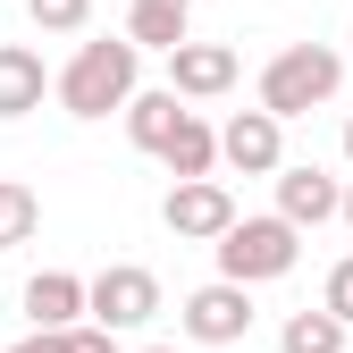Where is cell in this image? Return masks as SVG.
Listing matches in <instances>:
<instances>
[{
	"mask_svg": "<svg viewBox=\"0 0 353 353\" xmlns=\"http://www.w3.org/2000/svg\"><path fill=\"white\" fill-rule=\"evenodd\" d=\"M135 76H143V51L126 34H110V42H84V51L51 76V93H59L68 118H110V110H126Z\"/></svg>",
	"mask_w": 353,
	"mask_h": 353,
	"instance_id": "6da1fadb",
	"label": "cell"
},
{
	"mask_svg": "<svg viewBox=\"0 0 353 353\" xmlns=\"http://www.w3.org/2000/svg\"><path fill=\"white\" fill-rule=\"evenodd\" d=\"M210 252H219V278H236V286H270V278H286L294 261H303V228L294 219H228V228L210 236Z\"/></svg>",
	"mask_w": 353,
	"mask_h": 353,
	"instance_id": "7a4b0ae2",
	"label": "cell"
},
{
	"mask_svg": "<svg viewBox=\"0 0 353 353\" xmlns=\"http://www.w3.org/2000/svg\"><path fill=\"white\" fill-rule=\"evenodd\" d=\"M336 84H345V51H328V42H286V51L261 68V110L270 118H303V110L336 101Z\"/></svg>",
	"mask_w": 353,
	"mask_h": 353,
	"instance_id": "3957f363",
	"label": "cell"
},
{
	"mask_svg": "<svg viewBox=\"0 0 353 353\" xmlns=\"http://www.w3.org/2000/svg\"><path fill=\"white\" fill-rule=\"evenodd\" d=\"M84 320H101L110 336L160 320V278L143 270V261H110L101 278H84Z\"/></svg>",
	"mask_w": 353,
	"mask_h": 353,
	"instance_id": "277c9868",
	"label": "cell"
},
{
	"mask_svg": "<svg viewBox=\"0 0 353 353\" xmlns=\"http://www.w3.org/2000/svg\"><path fill=\"white\" fill-rule=\"evenodd\" d=\"M176 328H185L194 345H244V336H252V286H236V278L194 286L185 312H176Z\"/></svg>",
	"mask_w": 353,
	"mask_h": 353,
	"instance_id": "5b68a950",
	"label": "cell"
},
{
	"mask_svg": "<svg viewBox=\"0 0 353 353\" xmlns=\"http://www.w3.org/2000/svg\"><path fill=\"white\" fill-rule=\"evenodd\" d=\"M160 219H168V236H176V244H210V236L236 219V194L219 185V176H176L168 202H160Z\"/></svg>",
	"mask_w": 353,
	"mask_h": 353,
	"instance_id": "8992f818",
	"label": "cell"
},
{
	"mask_svg": "<svg viewBox=\"0 0 353 353\" xmlns=\"http://www.w3.org/2000/svg\"><path fill=\"white\" fill-rule=\"evenodd\" d=\"M219 160H228L236 176H278V160H286V118L236 110L228 126H219Z\"/></svg>",
	"mask_w": 353,
	"mask_h": 353,
	"instance_id": "52a82bcc",
	"label": "cell"
},
{
	"mask_svg": "<svg viewBox=\"0 0 353 353\" xmlns=\"http://www.w3.org/2000/svg\"><path fill=\"white\" fill-rule=\"evenodd\" d=\"M168 59V93L176 101H219L236 84V51L228 42H176V51H160Z\"/></svg>",
	"mask_w": 353,
	"mask_h": 353,
	"instance_id": "ba28073f",
	"label": "cell"
},
{
	"mask_svg": "<svg viewBox=\"0 0 353 353\" xmlns=\"http://www.w3.org/2000/svg\"><path fill=\"white\" fill-rule=\"evenodd\" d=\"M336 176L320 168V160H278V219H294V228H320V219H336Z\"/></svg>",
	"mask_w": 353,
	"mask_h": 353,
	"instance_id": "9c48e42d",
	"label": "cell"
},
{
	"mask_svg": "<svg viewBox=\"0 0 353 353\" xmlns=\"http://www.w3.org/2000/svg\"><path fill=\"white\" fill-rule=\"evenodd\" d=\"M42 93H51V76H42V51H26V42H0V118L42 110Z\"/></svg>",
	"mask_w": 353,
	"mask_h": 353,
	"instance_id": "30bf717a",
	"label": "cell"
},
{
	"mask_svg": "<svg viewBox=\"0 0 353 353\" xmlns=\"http://www.w3.org/2000/svg\"><path fill=\"white\" fill-rule=\"evenodd\" d=\"M26 320H34V328H68V320H84V278H76V270H42V278L26 286Z\"/></svg>",
	"mask_w": 353,
	"mask_h": 353,
	"instance_id": "8fae6325",
	"label": "cell"
},
{
	"mask_svg": "<svg viewBox=\"0 0 353 353\" xmlns=\"http://www.w3.org/2000/svg\"><path fill=\"white\" fill-rule=\"evenodd\" d=\"M160 160H168V176H210V168H219V126H202V118L185 110V118L168 126Z\"/></svg>",
	"mask_w": 353,
	"mask_h": 353,
	"instance_id": "7c38bea8",
	"label": "cell"
},
{
	"mask_svg": "<svg viewBox=\"0 0 353 353\" xmlns=\"http://www.w3.org/2000/svg\"><path fill=\"white\" fill-rule=\"evenodd\" d=\"M176 118H185V101H176L168 84H160V93H143V84L126 93V135H135V152H160Z\"/></svg>",
	"mask_w": 353,
	"mask_h": 353,
	"instance_id": "4fadbf2b",
	"label": "cell"
},
{
	"mask_svg": "<svg viewBox=\"0 0 353 353\" xmlns=\"http://www.w3.org/2000/svg\"><path fill=\"white\" fill-rule=\"evenodd\" d=\"M278 345H286V353H345V320L328 312V303H320V312H294V320L278 328Z\"/></svg>",
	"mask_w": 353,
	"mask_h": 353,
	"instance_id": "5bb4252c",
	"label": "cell"
},
{
	"mask_svg": "<svg viewBox=\"0 0 353 353\" xmlns=\"http://www.w3.org/2000/svg\"><path fill=\"white\" fill-rule=\"evenodd\" d=\"M34 228H42V194L17 185V176H0V252H9V244H34Z\"/></svg>",
	"mask_w": 353,
	"mask_h": 353,
	"instance_id": "9a60e30c",
	"label": "cell"
},
{
	"mask_svg": "<svg viewBox=\"0 0 353 353\" xmlns=\"http://www.w3.org/2000/svg\"><path fill=\"white\" fill-rule=\"evenodd\" d=\"M51 336V353H118V336L101 320H68V328H42Z\"/></svg>",
	"mask_w": 353,
	"mask_h": 353,
	"instance_id": "2e32d148",
	"label": "cell"
},
{
	"mask_svg": "<svg viewBox=\"0 0 353 353\" xmlns=\"http://www.w3.org/2000/svg\"><path fill=\"white\" fill-rule=\"evenodd\" d=\"M26 17L42 34H84V17H93V0H26Z\"/></svg>",
	"mask_w": 353,
	"mask_h": 353,
	"instance_id": "e0dca14e",
	"label": "cell"
},
{
	"mask_svg": "<svg viewBox=\"0 0 353 353\" xmlns=\"http://www.w3.org/2000/svg\"><path fill=\"white\" fill-rule=\"evenodd\" d=\"M320 303H328V312H336V320L353 328V252H345L336 270H328V294H320Z\"/></svg>",
	"mask_w": 353,
	"mask_h": 353,
	"instance_id": "ac0fdd59",
	"label": "cell"
},
{
	"mask_svg": "<svg viewBox=\"0 0 353 353\" xmlns=\"http://www.w3.org/2000/svg\"><path fill=\"white\" fill-rule=\"evenodd\" d=\"M126 9H176V17H194V0H126Z\"/></svg>",
	"mask_w": 353,
	"mask_h": 353,
	"instance_id": "d6986e66",
	"label": "cell"
},
{
	"mask_svg": "<svg viewBox=\"0 0 353 353\" xmlns=\"http://www.w3.org/2000/svg\"><path fill=\"white\" fill-rule=\"evenodd\" d=\"M9 353H51V336H42V328H34V336H26V345H9Z\"/></svg>",
	"mask_w": 353,
	"mask_h": 353,
	"instance_id": "ffe728a7",
	"label": "cell"
},
{
	"mask_svg": "<svg viewBox=\"0 0 353 353\" xmlns=\"http://www.w3.org/2000/svg\"><path fill=\"white\" fill-rule=\"evenodd\" d=\"M336 219H345V228H353V185H345V194H336Z\"/></svg>",
	"mask_w": 353,
	"mask_h": 353,
	"instance_id": "44dd1931",
	"label": "cell"
},
{
	"mask_svg": "<svg viewBox=\"0 0 353 353\" xmlns=\"http://www.w3.org/2000/svg\"><path fill=\"white\" fill-rule=\"evenodd\" d=\"M345 160H353V118H345Z\"/></svg>",
	"mask_w": 353,
	"mask_h": 353,
	"instance_id": "7402d4cb",
	"label": "cell"
},
{
	"mask_svg": "<svg viewBox=\"0 0 353 353\" xmlns=\"http://www.w3.org/2000/svg\"><path fill=\"white\" fill-rule=\"evenodd\" d=\"M143 353H185V345H143Z\"/></svg>",
	"mask_w": 353,
	"mask_h": 353,
	"instance_id": "603a6c76",
	"label": "cell"
}]
</instances>
